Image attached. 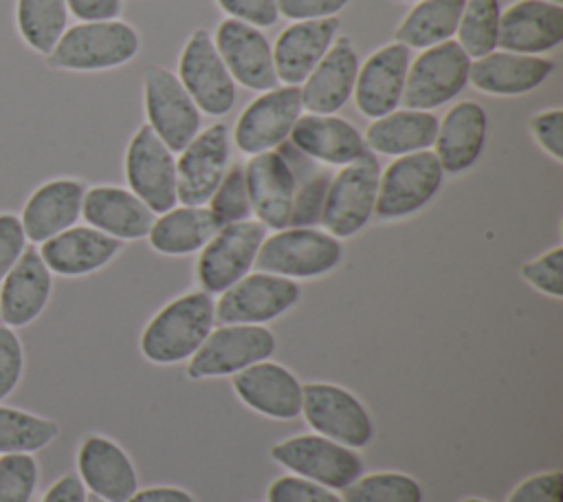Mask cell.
Masks as SVG:
<instances>
[{
  "label": "cell",
  "instance_id": "cell-42",
  "mask_svg": "<svg viewBox=\"0 0 563 502\" xmlns=\"http://www.w3.org/2000/svg\"><path fill=\"white\" fill-rule=\"evenodd\" d=\"M330 178H332L330 172H314L310 178H306L297 187L288 227H314L317 222H321V211H323Z\"/></svg>",
  "mask_w": 563,
  "mask_h": 502
},
{
  "label": "cell",
  "instance_id": "cell-31",
  "mask_svg": "<svg viewBox=\"0 0 563 502\" xmlns=\"http://www.w3.org/2000/svg\"><path fill=\"white\" fill-rule=\"evenodd\" d=\"M554 70V64L541 55L493 51L471 62L468 81L486 95L512 97L539 88Z\"/></svg>",
  "mask_w": 563,
  "mask_h": 502
},
{
  "label": "cell",
  "instance_id": "cell-53",
  "mask_svg": "<svg viewBox=\"0 0 563 502\" xmlns=\"http://www.w3.org/2000/svg\"><path fill=\"white\" fill-rule=\"evenodd\" d=\"M460 502H488V500H484V498H475V495H468V498H462Z\"/></svg>",
  "mask_w": 563,
  "mask_h": 502
},
{
  "label": "cell",
  "instance_id": "cell-2",
  "mask_svg": "<svg viewBox=\"0 0 563 502\" xmlns=\"http://www.w3.org/2000/svg\"><path fill=\"white\" fill-rule=\"evenodd\" d=\"M139 48L141 37L136 29L119 18L77 22L62 33L46 55V64L57 70L75 73L110 70L134 59Z\"/></svg>",
  "mask_w": 563,
  "mask_h": 502
},
{
  "label": "cell",
  "instance_id": "cell-29",
  "mask_svg": "<svg viewBox=\"0 0 563 502\" xmlns=\"http://www.w3.org/2000/svg\"><path fill=\"white\" fill-rule=\"evenodd\" d=\"M339 31L336 18L303 20L286 26L273 48L275 75L284 86H301L325 51L332 46Z\"/></svg>",
  "mask_w": 563,
  "mask_h": 502
},
{
  "label": "cell",
  "instance_id": "cell-50",
  "mask_svg": "<svg viewBox=\"0 0 563 502\" xmlns=\"http://www.w3.org/2000/svg\"><path fill=\"white\" fill-rule=\"evenodd\" d=\"M66 7L79 22L117 20L121 15L123 0H66Z\"/></svg>",
  "mask_w": 563,
  "mask_h": 502
},
{
  "label": "cell",
  "instance_id": "cell-22",
  "mask_svg": "<svg viewBox=\"0 0 563 502\" xmlns=\"http://www.w3.org/2000/svg\"><path fill=\"white\" fill-rule=\"evenodd\" d=\"M563 42V4L517 0L499 13L497 48L523 55L554 51Z\"/></svg>",
  "mask_w": 563,
  "mask_h": 502
},
{
  "label": "cell",
  "instance_id": "cell-10",
  "mask_svg": "<svg viewBox=\"0 0 563 502\" xmlns=\"http://www.w3.org/2000/svg\"><path fill=\"white\" fill-rule=\"evenodd\" d=\"M264 238L266 227L255 218L222 225L198 251L196 280L200 291L220 295L246 273H251Z\"/></svg>",
  "mask_w": 563,
  "mask_h": 502
},
{
  "label": "cell",
  "instance_id": "cell-17",
  "mask_svg": "<svg viewBox=\"0 0 563 502\" xmlns=\"http://www.w3.org/2000/svg\"><path fill=\"white\" fill-rule=\"evenodd\" d=\"M213 44L235 84L257 92L279 86L273 48L262 29L224 18L213 33Z\"/></svg>",
  "mask_w": 563,
  "mask_h": 502
},
{
  "label": "cell",
  "instance_id": "cell-7",
  "mask_svg": "<svg viewBox=\"0 0 563 502\" xmlns=\"http://www.w3.org/2000/svg\"><path fill=\"white\" fill-rule=\"evenodd\" d=\"M442 183L444 170L433 150L394 156V161L380 170L374 216L380 220L407 218L429 205Z\"/></svg>",
  "mask_w": 563,
  "mask_h": 502
},
{
  "label": "cell",
  "instance_id": "cell-56",
  "mask_svg": "<svg viewBox=\"0 0 563 502\" xmlns=\"http://www.w3.org/2000/svg\"><path fill=\"white\" fill-rule=\"evenodd\" d=\"M394 2H420V0H394Z\"/></svg>",
  "mask_w": 563,
  "mask_h": 502
},
{
  "label": "cell",
  "instance_id": "cell-43",
  "mask_svg": "<svg viewBox=\"0 0 563 502\" xmlns=\"http://www.w3.org/2000/svg\"><path fill=\"white\" fill-rule=\"evenodd\" d=\"M266 502H343L341 495L323 484L295 473L277 476L266 489Z\"/></svg>",
  "mask_w": 563,
  "mask_h": 502
},
{
  "label": "cell",
  "instance_id": "cell-3",
  "mask_svg": "<svg viewBox=\"0 0 563 502\" xmlns=\"http://www.w3.org/2000/svg\"><path fill=\"white\" fill-rule=\"evenodd\" d=\"M343 260L341 240L317 227H284L262 240L255 269L288 280H312Z\"/></svg>",
  "mask_w": 563,
  "mask_h": 502
},
{
  "label": "cell",
  "instance_id": "cell-38",
  "mask_svg": "<svg viewBox=\"0 0 563 502\" xmlns=\"http://www.w3.org/2000/svg\"><path fill=\"white\" fill-rule=\"evenodd\" d=\"M343 502H422L420 482L402 471L361 473L341 491Z\"/></svg>",
  "mask_w": 563,
  "mask_h": 502
},
{
  "label": "cell",
  "instance_id": "cell-37",
  "mask_svg": "<svg viewBox=\"0 0 563 502\" xmlns=\"http://www.w3.org/2000/svg\"><path fill=\"white\" fill-rule=\"evenodd\" d=\"M499 13V0H466L455 29V42L471 59L497 51Z\"/></svg>",
  "mask_w": 563,
  "mask_h": 502
},
{
  "label": "cell",
  "instance_id": "cell-40",
  "mask_svg": "<svg viewBox=\"0 0 563 502\" xmlns=\"http://www.w3.org/2000/svg\"><path fill=\"white\" fill-rule=\"evenodd\" d=\"M40 469L33 454L0 456V502H31Z\"/></svg>",
  "mask_w": 563,
  "mask_h": 502
},
{
  "label": "cell",
  "instance_id": "cell-46",
  "mask_svg": "<svg viewBox=\"0 0 563 502\" xmlns=\"http://www.w3.org/2000/svg\"><path fill=\"white\" fill-rule=\"evenodd\" d=\"M530 134L554 161H563V110L548 108L530 117Z\"/></svg>",
  "mask_w": 563,
  "mask_h": 502
},
{
  "label": "cell",
  "instance_id": "cell-33",
  "mask_svg": "<svg viewBox=\"0 0 563 502\" xmlns=\"http://www.w3.org/2000/svg\"><path fill=\"white\" fill-rule=\"evenodd\" d=\"M218 229L220 225L207 205H174L156 214L145 238L156 253L189 255L200 251Z\"/></svg>",
  "mask_w": 563,
  "mask_h": 502
},
{
  "label": "cell",
  "instance_id": "cell-47",
  "mask_svg": "<svg viewBox=\"0 0 563 502\" xmlns=\"http://www.w3.org/2000/svg\"><path fill=\"white\" fill-rule=\"evenodd\" d=\"M218 7L233 20L255 29H268L279 20L275 0H216Z\"/></svg>",
  "mask_w": 563,
  "mask_h": 502
},
{
  "label": "cell",
  "instance_id": "cell-48",
  "mask_svg": "<svg viewBox=\"0 0 563 502\" xmlns=\"http://www.w3.org/2000/svg\"><path fill=\"white\" fill-rule=\"evenodd\" d=\"M26 233L22 229L20 216L2 211L0 214V282L20 260L26 249Z\"/></svg>",
  "mask_w": 563,
  "mask_h": 502
},
{
  "label": "cell",
  "instance_id": "cell-12",
  "mask_svg": "<svg viewBox=\"0 0 563 502\" xmlns=\"http://www.w3.org/2000/svg\"><path fill=\"white\" fill-rule=\"evenodd\" d=\"M143 103L147 126L174 154L200 132V110L176 73L147 66L143 73Z\"/></svg>",
  "mask_w": 563,
  "mask_h": 502
},
{
  "label": "cell",
  "instance_id": "cell-44",
  "mask_svg": "<svg viewBox=\"0 0 563 502\" xmlns=\"http://www.w3.org/2000/svg\"><path fill=\"white\" fill-rule=\"evenodd\" d=\"M24 372V348L18 332L0 324V401L7 399L20 383Z\"/></svg>",
  "mask_w": 563,
  "mask_h": 502
},
{
  "label": "cell",
  "instance_id": "cell-30",
  "mask_svg": "<svg viewBox=\"0 0 563 502\" xmlns=\"http://www.w3.org/2000/svg\"><path fill=\"white\" fill-rule=\"evenodd\" d=\"M288 139L301 154L334 167H343L367 152L363 134L336 114L301 112Z\"/></svg>",
  "mask_w": 563,
  "mask_h": 502
},
{
  "label": "cell",
  "instance_id": "cell-23",
  "mask_svg": "<svg viewBox=\"0 0 563 502\" xmlns=\"http://www.w3.org/2000/svg\"><path fill=\"white\" fill-rule=\"evenodd\" d=\"M84 194L86 185L77 178H51L37 185L20 214L26 240L42 244L48 238L77 225L81 218Z\"/></svg>",
  "mask_w": 563,
  "mask_h": 502
},
{
  "label": "cell",
  "instance_id": "cell-32",
  "mask_svg": "<svg viewBox=\"0 0 563 502\" xmlns=\"http://www.w3.org/2000/svg\"><path fill=\"white\" fill-rule=\"evenodd\" d=\"M438 117L429 110L396 108L372 123L365 130V145L374 154L402 156L420 150H431L438 132Z\"/></svg>",
  "mask_w": 563,
  "mask_h": 502
},
{
  "label": "cell",
  "instance_id": "cell-41",
  "mask_svg": "<svg viewBox=\"0 0 563 502\" xmlns=\"http://www.w3.org/2000/svg\"><path fill=\"white\" fill-rule=\"evenodd\" d=\"M519 275L534 291L561 299L563 297V247H552L541 255L521 264Z\"/></svg>",
  "mask_w": 563,
  "mask_h": 502
},
{
  "label": "cell",
  "instance_id": "cell-8",
  "mask_svg": "<svg viewBox=\"0 0 563 502\" xmlns=\"http://www.w3.org/2000/svg\"><path fill=\"white\" fill-rule=\"evenodd\" d=\"M275 343V335L266 326L218 324L187 361L185 374L189 379H231L249 365L271 359Z\"/></svg>",
  "mask_w": 563,
  "mask_h": 502
},
{
  "label": "cell",
  "instance_id": "cell-1",
  "mask_svg": "<svg viewBox=\"0 0 563 502\" xmlns=\"http://www.w3.org/2000/svg\"><path fill=\"white\" fill-rule=\"evenodd\" d=\"M216 326V299L205 291H187L169 299L145 324L139 348L156 365L189 361Z\"/></svg>",
  "mask_w": 563,
  "mask_h": 502
},
{
  "label": "cell",
  "instance_id": "cell-45",
  "mask_svg": "<svg viewBox=\"0 0 563 502\" xmlns=\"http://www.w3.org/2000/svg\"><path fill=\"white\" fill-rule=\"evenodd\" d=\"M506 502H563V473L559 469L532 473L508 493Z\"/></svg>",
  "mask_w": 563,
  "mask_h": 502
},
{
  "label": "cell",
  "instance_id": "cell-24",
  "mask_svg": "<svg viewBox=\"0 0 563 502\" xmlns=\"http://www.w3.org/2000/svg\"><path fill=\"white\" fill-rule=\"evenodd\" d=\"M358 55L347 37H334L332 46L301 81L299 95L306 112L334 114L354 92Z\"/></svg>",
  "mask_w": 563,
  "mask_h": 502
},
{
  "label": "cell",
  "instance_id": "cell-54",
  "mask_svg": "<svg viewBox=\"0 0 563 502\" xmlns=\"http://www.w3.org/2000/svg\"><path fill=\"white\" fill-rule=\"evenodd\" d=\"M86 502H106V500H101V498H95V495H88V500Z\"/></svg>",
  "mask_w": 563,
  "mask_h": 502
},
{
  "label": "cell",
  "instance_id": "cell-26",
  "mask_svg": "<svg viewBox=\"0 0 563 502\" xmlns=\"http://www.w3.org/2000/svg\"><path fill=\"white\" fill-rule=\"evenodd\" d=\"M123 242L101 233L90 225H73L40 244V255L51 273L81 277L103 269L117 258Z\"/></svg>",
  "mask_w": 563,
  "mask_h": 502
},
{
  "label": "cell",
  "instance_id": "cell-16",
  "mask_svg": "<svg viewBox=\"0 0 563 502\" xmlns=\"http://www.w3.org/2000/svg\"><path fill=\"white\" fill-rule=\"evenodd\" d=\"M229 130L216 121L200 130L176 159L178 205H207L229 167Z\"/></svg>",
  "mask_w": 563,
  "mask_h": 502
},
{
  "label": "cell",
  "instance_id": "cell-57",
  "mask_svg": "<svg viewBox=\"0 0 563 502\" xmlns=\"http://www.w3.org/2000/svg\"><path fill=\"white\" fill-rule=\"evenodd\" d=\"M0 324H2V319H0Z\"/></svg>",
  "mask_w": 563,
  "mask_h": 502
},
{
  "label": "cell",
  "instance_id": "cell-51",
  "mask_svg": "<svg viewBox=\"0 0 563 502\" xmlns=\"http://www.w3.org/2000/svg\"><path fill=\"white\" fill-rule=\"evenodd\" d=\"M88 491L77 473L59 476L42 495L40 502H86Z\"/></svg>",
  "mask_w": 563,
  "mask_h": 502
},
{
  "label": "cell",
  "instance_id": "cell-11",
  "mask_svg": "<svg viewBox=\"0 0 563 502\" xmlns=\"http://www.w3.org/2000/svg\"><path fill=\"white\" fill-rule=\"evenodd\" d=\"M301 299L295 280L264 271L246 273L216 299V324L266 326Z\"/></svg>",
  "mask_w": 563,
  "mask_h": 502
},
{
  "label": "cell",
  "instance_id": "cell-5",
  "mask_svg": "<svg viewBox=\"0 0 563 502\" xmlns=\"http://www.w3.org/2000/svg\"><path fill=\"white\" fill-rule=\"evenodd\" d=\"M301 416L314 434L336 440L350 449H363L374 438L369 410L354 392L336 383H303Z\"/></svg>",
  "mask_w": 563,
  "mask_h": 502
},
{
  "label": "cell",
  "instance_id": "cell-19",
  "mask_svg": "<svg viewBox=\"0 0 563 502\" xmlns=\"http://www.w3.org/2000/svg\"><path fill=\"white\" fill-rule=\"evenodd\" d=\"M231 388L249 410L275 418L292 421L301 414L303 383L282 363L257 361L231 376Z\"/></svg>",
  "mask_w": 563,
  "mask_h": 502
},
{
  "label": "cell",
  "instance_id": "cell-21",
  "mask_svg": "<svg viewBox=\"0 0 563 502\" xmlns=\"http://www.w3.org/2000/svg\"><path fill=\"white\" fill-rule=\"evenodd\" d=\"M77 476L86 491L106 502H125L139 489L134 462L103 434H88L77 449Z\"/></svg>",
  "mask_w": 563,
  "mask_h": 502
},
{
  "label": "cell",
  "instance_id": "cell-9",
  "mask_svg": "<svg viewBox=\"0 0 563 502\" xmlns=\"http://www.w3.org/2000/svg\"><path fill=\"white\" fill-rule=\"evenodd\" d=\"M471 57L455 40L440 42L420 51L409 62L402 101L411 110H433L453 101L468 84Z\"/></svg>",
  "mask_w": 563,
  "mask_h": 502
},
{
  "label": "cell",
  "instance_id": "cell-27",
  "mask_svg": "<svg viewBox=\"0 0 563 502\" xmlns=\"http://www.w3.org/2000/svg\"><path fill=\"white\" fill-rule=\"evenodd\" d=\"M53 291V273L35 247H26L13 269L0 282V319L11 328L29 326L46 308Z\"/></svg>",
  "mask_w": 563,
  "mask_h": 502
},
{
  "label": "cell",
  "instance_id": "cell-15",
  "mask_svg": "<svg viewBox=\"0 0 563 502\" xmlns=\"http://www.w3.org/2000/svg\"><path fill=\"white\" fill-rule=\"evenodd\" d=\"M299 86H275L260 92L238 117L233 141L242 154H260L279 148L301 117Z\"/></svg>",
  "mask_w": 563,
  "mask_h": 502
},
{
  "label": "cell",
  "instance_id": "cell-52",
  "mask_svg": "<svg viewBox=\"0 0 563 502\" xmlns=\"http://www.w3.org/2000/svg\"><path fill=\"white\" fill-rule=\"evenodd\" d=\"M125 502H196L189 491L174 484H154L136 489Z\"/></svg>",
  "mask_w": 563,
  "mask_h": 502
},
{
  "label": "cell",
  "instance_id": "cell-18",
  "mask_svg": "<svg viewBox=\"0 0 563 502\" xmlns=\"http://www.w3.org/2000/svg\"><path fill=\"white\" fill-rule=\"evenodd\" d=\"M244 181L255 220L273 231L288 227L297 192V176L288 159L277 150L253 154L244 165Z\"/></svg>",
  "mask_w": 563,
  "mask_h": 502
},
{
  "label": "cell",
  "instance_id": "cell-55",
  "mask_svg": "<svg viewBox=\"0 0 563 502\" xmlns=\"http://www.w3.org/2000/svg\"><path fill=\"white\" fill-rule=\"evenodd\" d=\"M543 2H552V4H563V0H543Z\"/></svg>",
  "mask_w": 563,
  "mask_h": 502
},
{
  "label": "cell",
  "instance_id": "cell-39",
  "mask_svg": "<svg viewBox=\"0 0 563 502\" xmlns=\"http://www.w3.org/2000/svg\"><path fill=\"white\" fill-rule=\"evenodd\" d=\"M207 209L213 214L220 227L231 222H242L253 216L246 181H244V165L233 163L227 167L220 185L207 200Z\"/></svg>",
  "mask_w": 563,
  "mask_h": 502
},
{
  "label": "cell",
  "instance_id": "cell-36",
  "mask_svg": "<svg viewBox=\"0 0 563 502\" xmlns=\"http://www.w3.org/2000/svg\"><path fill=\"white\" fill-rule=\"evenodd\" d=\"M57 434L59 425L53 418L0 405V456L35 454L51 445Z\"/></svg>",
  "mask_w": 563,
  "mask_h": 502
},
{
  "label": "cell",
  "instance_id": "cell-49",
  "mask_svg": "<svg viewBox=\"0 0 563 502\" xmlns=\"http://www.w3.org/2000/svg\"><path fill=\"white\" fill-rule=\"evenodd\" d=\"M277 13L292 22L336 18L352 0H275Z\"/></svg>",
  "mask_w": 563,
  "mask_h": 502
},
{
  "label": "cell",
  "instance_id": "cell-6",
  "mask_svg": "<svg viewBox=\"0 0 563 502\" xmlns=\"http://www.w3.org/2000/svg\"><path fill=\"white\" fill-rule=\"evenodd\" d=\"M380 165L374 152H365L361 159L339 167L330 178L321 225L334 238H352L358 233L376 207Z\"/></svg>",
  "mask_w": 563,
  "mask_h": 502
},
{
  "label": "cell",
  "instance_id": "cell-20",
  "mask_svg": "<svg viewBox=\"0 0 563 502\" xmlns=\"http://www.w3.org/2000/svg\"><path fill=\"white\" fill-rule=\"evenodd\" d=\"M409 62L411 51L398 42H389L358 64L352 95L363 117L378 119L400 106Z\"/></svg>",
  "mask_w": 563,
  "mask_h": 502
},
{
  "label": "cell",
  "instance_id": "cell-28",
  "mask_svg": "<svg viewBox=\"0 0 563 502\" xmlns=\"http://www.w3.org/2000/svg\"><path fill=\"white\" fill-rule=\"evenodd\" d=\"M81 218L101 233L125 242L145 238L156 214L125 187L95 185L84 194Z\"/></svg>",
  "mask_w": 563,
  "mask_h": 502
},
{
  "label": "cell",
  "instance_id": "cell-34",
  "mask_svg": "<svg viewBox=\"0 0 563 502\" xmlns=\"http://www.w3.org/2000/svg\"><path fill=\"white\" fill-rule=\"evenodd\" d=\"M466 0H420L398 22L394 42L411 48H429L455 35Z\"/></svg>",
  "mask_w": 563,
  "mask_h": 502
},
{
  "label": "cell",
  "instance_id": "cell-14",
  "mask_svg": "<svg viewBox=\"0 0 563 502\" xmlns=\"http://www.w3.org/2000/svg\"><path fill=\"white\" fill-rule=\"evenodd\" d=\"M128 189L136 194L154 214L178 205L176 200V156L145 123L141 126L123 159Z\"/></svg>",
  "mask_w": 563,
  "mask_h": 502
},
{
  "label": "cell",
  "instance_id": "cell-13",
  "mask_svg": "<svg viewBox=\"0 0 563 502\" xmlns=\"http://www.w3.org/2000/svg\"><path fill=\"white\" fill-rule=\"evenodd\" d=\"M176 77L200 112L224 117L235 103V81L229 75L209 31L196 29L178 57Z\"/></svg>",
  "mask_w": 563,
  "mask_h": 502
},
{
  "label": "cell",
  "instance_id": "cell-35",
  "mask_svg": "<svg viewBox=\"0 0 563 502\" xmlns=\"http://www.w3.org/2000/svg\"><path fill=\"white\" fill-rule=\"evenodd\" d=\"M15 26L29 48L48 55L68 29L66 0H15Z\"/></svg>",
  "mask_w": 563,
  "mask_h": 502
},
{
  "label": "cell",
  "instance_id": "cell-4",
  "mask_svg": "<svg viewBox=\"0 0 563 502\" xmlns=\"http://www.w3.org/2000/svg\"><path fill=\"white\" fill-rule=\"evenodd\" d=\"M268 456L273 462L288 469V473L312 480L332 491H343L363 473V458L356 449L314 432L277 440L268 449Z\"/></svg>",
  "mask_w": 563,
  "mask_h": 502
},
{
  "label": "cell",
  "instance_id": "cell-25",
  "mask_svg": "<svg viewBox=\"0 0 563 502\" xmlns=\"http://www.w3.org/2000/svg\"><path fill=\"white\" fill-rule=\"evenodd\" d=\"M486 110L471 99L457 101L444 112L431 145L444 174H462L477 163L486 143Z\"/></svg>",
  "mask_w": 563,
  "mask_h": 502
}]
</instances>
